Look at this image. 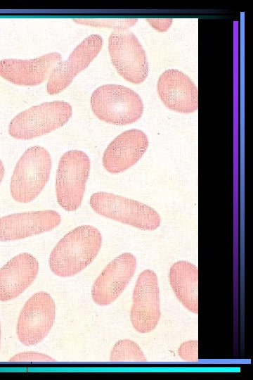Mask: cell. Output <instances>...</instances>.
I'll return each instance as SVG.
<instances>
[{
  "label": "cell",
  "instance_id": "obj_1",
  "mask_svg": "<svg viewBox=\"0 0 253 380\" xmlns=\"http://www.w3.org/2000/svg\"><path fill=\"white\" fill-rule=\"evenodd\" d=\"M102 245L100 231L91 225H81L67 232L51 252L48 266L61 277L75 275L86 268L97 256Z\"/></svg>",
  "mask_w": 253,
  "mask_h": 380
},
{
  "label": "cell",
  "instance_id": "obj_2",
  "mask_svg": "<svg viewBox=\"0 0 253 380\" xmlns=\"http://www.w3.org/2000/svg\"><path fill=\"white\" fill-rule=\"evenodd\" d=\"M52 160L44 147L34 146L27 149L17 162L10 184L14 201L27 203L34 200L48 181Z\"/></svg>",
  "mask_w": 253,
  "mask_h": 380
},
{
  "label": "cell",
  "instance_id": "obj_3",
  "mask_svg": "<svg viewBox=\"0 0 253 380\" xmlns=\"http://www.w3.org/2000/svg\"><path fill=\"white\" fill-rule=\"evenodd\" d=\"M91 109L100 120L124 125L138 120L143 112L140 96L132 89L119 84L102 85L91 97Z\"/></svg>",
  "mask_w": 253,
  "mask_h": 380
},
{
  "label": "cell",
  "instance_id": "obj_4",
  "mask_svg": "<svg viewBox=\"0 0 253 380\" xmlns=\"http://www.w3.org/2000/svg\"><path fill=\"white\" fill-rule=\"evenodd\" d=\"M72 114V106L66 101L44 102L15 116L8 125V133L17 139H32L63 127Z\"/></svg>",
  "mask_w": 253,
  "mask_h": 380
},
{
  "label": "cell",
  "instance_id": "obj_5",
  "mask_svg": "<svg viewBox=\"0 0 253 380\" xmlns=\"http://www.w3.org/2000/svg\"><path fill=\"white\" fill-rule=\"evenodd\" d=\"M89 205L98 215L142 230H155L161 223L152 207L120 195L96 192L91 196Z\"/></svg>",
  "mask_w": 253,
  "mask_h": 380
},
{
  "label": "cell",
  "instance_id": "obj_6",
  "mask_svg": "<svg viewBox=\"0 0 253 380\" xmlns=\"http://www.w3.org/2000/svg\"><path fill=\"white\" fill-rule=\"evenodd\" d=\"M90 167V159L82 151L70 150L60 157L56 178V194L58 203L65 210L72 212L80 207Z\"/></svg>",
  "mask_w": 253,
  "mask_h": 380
},
{
  "label": "cell",
  "instance_id": "obj_7",
  "mask_svg": "<svg viewBox=\"0 0 253 380\" xmlns=\"http://www.w3.org/2000/svg\"><path fill=\"white\" fill-rule=\"evenodd\" d=\"M108 51L117 72L133 84L142 83L148 73L146 53L135 34L129 29H115L108 39Z\"/></svg>",
  "mask_w": 253,
  "mask_h": 380
},
{
  "label": "cell",
  "instance_id": "obj_8",
  "mask_svg": "<svg viewBox=\"0 0 253 380\" xmlns=\"http://www.w3.org/2000/svg\"><path fill=\"white\" fill-rule=\"evenodd\" d=\"M56 318V305L45 291L32 295L22 307L17 322L16 333L25 346H34L50 332Z\"/></svg>",
  "mask_w": 253,
  "mask_h": 380
},
{
  "label": "cell",
  "instance_id": "obj_9",
  "mask_svg": "<svg viewBox=\"0 0 253 380\" xmlns=\"http://www.w3.org/2000/svg\"><path fill=\"white\" fill-rule=\"evenodd\" d=\"M132 297L130 319L133 327L142 334L153 331L161 315L158 279L155 272L145 270L139 274Z\"/></svg>",
  "mask_w": 253,
  "mask_h": 380
},
{
  "label": "cell",
  "instance_id": "obj_10",
  "mask_svg": "<svg viewBox=\"0 0 253 380\" xmlns=\"http://www.w3.org/2000/svg\"><path fill=\"white\" fill-rule=\"evenodd\" d=\"M136 267V259L131 253H123L110 261L93 284V302L105 306L115 301L131 281Z\"/></svg>",
  "mask_w": 253,
  "mask_h": 380
},
{
  "label": "cell",
  "instance_id": "obj_11",
  "mask_svg": "<svg viewBox=\"0 0 253 380\" xmlns=\"http://www.w3.org/2000/svg\"><path fill=\"white\" fill-rule=\"evenodd\" d=\"M102 46L103 38L99 34H91L84 39L66 61H60L52 70L46 86L48 93L54 95L67 87L74 77L97 56Z\"/></svg>",
  "mask_w": 253,
  "mask_h": 380
},
{
  "label": "cell",
  "instance_id": "obj_12",
  "mask_svg": "<svg viewBox=\"0 0 253 380\" xmlns=\"http://www.w3.org/2000/svg\"><path fill=\"white\" fill-rule=\"evenodd\" d=\"M61 222L56 210L13 213L0 217V241L22 239L53 230Z\"/></svg>",
  "mask_w": 253,
  "mask_h": 380
},
{
  "label": "cell",
  "instance_id": "obj_13",
  "mask_svg": "<svg viewBox=\"0 0 253 380\" xmlns=\"http://www.w3.org/2000/svg\"><path fill=\"white\" fill-rule=\"evenodd\" d=\"M148 146V137L143 131L126 130L109 144L103 156V165L111 174L124 172L141 159Z\"/></svg>",
  "mask_w": 253,
  "mask_h": 380
},
{
  "label": "cell",
  "instance_id": "obj_14",
  "mask_svg": "<svg viewBox=\"0 0 253 380\" xmlns=\"http://www.w3.org/2000/svg\"><path fill=\"white\" fill-rule=\"evenodd\" d=\"M157 90L163 103L174 111L190 113L198 108L197 87L181 71L169 69L163 72L159 77Z\"/></svg>",
  "mask_w": 253,
  "mask_h": 380
},
{
  "label": "cell",
  "instance_id": "obj_15",
  "mask_svg": "<svg viewBox=\"0 0 253 380\" xmlns=\"http://www.w3.org/2000/svg\"><path fill=\"white\" fill-rule=\"evenodd\" d=\"M61 58L59 53L52 52L29 60L3 59L0 61V76L18 85H38L48 79Z\"/></svg>",
  "mask_w": 253,
  "mask_h": 380
},
{
  "label": "cell",
  "instance_id": "obj_16",
  "mask_svg": "<svg viewBox=\"0 0 253 380\" xmlns=\"http://www.w3.org/2000/svg\"><path fill=\"white\" fill-rule=\"evenodd\" d=\"M39 262L28 253H20L0 269V301L7 302L22 293L35 280Z\"/></svg>",
  "mask_w": 253,
  "mask_h": 380
},
{
  "label": "cell",
  "instance_id": "obj_17",
  "mask_svg": "<svg viewBox=\"0 0 253 380\" xmlns=\"http://www.w3.org/2000/svg\"><path fill=\"white\" fill-rule=\"evenodd\" d=\"M172 290L183 305L189 311L198 313V269L191 262L181 260L169 270Z\"/></svg>",
  "mask_w": 253,
  "mask_h": 380
},
{
  "label": "cell",
  "instance_id": "obj_18",
  "mask_svg": "<svg viewBox=\"0 0 253 380\" xmlns=\"http://www.w3.org/2000/svg\"><path fill=\"white\" fill-rule=\"evenodd\" d=\"M110 359L111 362H146L147 359L139 346L134 341L124 339L117 341L112 347Z\"/></svg>",
  "mask_w": 253,
  "mask_h": 380
},
{
  "label": "cell",
  "instance_id": "obj_19",
  "mask_svg": "<svg viewBox=\"0 0 253 380\" xmlns=\"http://www.w3.org/2000/svg\"><path fill=\"white\" fill-rule=\"evenodd\" d=\"M137 19L126 18V19H93V18H77L73 19V21L82 25H86L97 27H109L119 29H128L137 22Z\"/></svg>",
  "mask_w": 253,
  "mask_h": 380
},
{
  "label": "cell",
  "instance_id": "obj_20",
  "mask_svg": "<svg viewBox=\"0 0 253 380\" xmlns=\"http://www.w3.org/2000/svg\"><path fill=\"white\" fill-rule=\"evenodd\" d=\"M179 356L186 362H197L198 360L197 341L183 342L178 350Z\"/></svg>",
  "mask_w": 253,
  "mask_h": 380
},
{
  "label": "cell",
  "instance_id": "obj_21",
  "mask_svg": "<svg viewBox=\"0 0 253 380\" xmlns=\"http://www.w3.org/2000/svg\"><path fill=\"white\" fill-rule=\"evenodd\" d=\"M10 362H52L56 361L51 357L37 352H23L15 355L9 360Z\"/></svg>",
  "mask_w": 253,
  "mask_h": 380
},
{
  "label": "cell",
  "instance_id": "obj_22",
  "mask_svg": "<svg viewBox=\"0 0 253 380\" xmlns=\"http://www.w3.org/2000/svg\"><path fill=\"white\" fill-rule=\"evenodd\" d=\"M148 23L155 30L160 32L167 31L172 23V19H147Z\"/></svg>",
  "mask_w": 253,
  "mask_h": 380
},
{
  "label": "cell",
  "instance_id": "obj_23",
  "mask_svg": "<svg viewBox=\"0 0 253 380\" xmlns=\"http://www.w3.org/2000/svg\"><path fill=\"white\" fill-rule=\"evenodd\" d=\"M4 175V166L2 161L0 160V184Z\"/></svg>",
  "mask_w": 253,
  "mask_h": 380
},
{
  "label": "cell",
  "instance_id": "obj_24",
  "mask_svg": "<svg viewBox=\"0 0 253 380\" xmlns=\"http://www.w3.org/2000/svg\"><path fill=\"white\" fill-rule=\"evenodd\" d=\"M0 346H1V323H0Z\"/></svg>",
  "mask_w": 253,
  "mask_h": 380
}]
</instances>
